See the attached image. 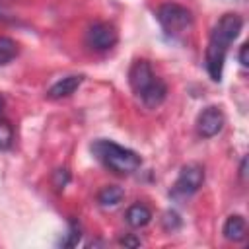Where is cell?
Listing matches in <instances>:
<instances>
[{"instance_id": "obj_1", "label": "cell", "mask_w": 249, "mask_h": 249, "mask_svg": "<svg viewBox=\"0 0 249 249\" xmlns=\"http://www.w3.org/2000/svg\"><path fill=\"white\" fill-rule=\"evenodd\" d=\"M241 27H243V19L237 14H224L216 21V25L212 27V33H210V39H208V47H206L204 62H206V70H208V74H210V78L214 82L222 80L228 49L237 39Z\"/></svg>"}, {"instance_id": "obj_2", "label": "cell", "mask_w": 249, "mask_h": 249, "mask_svg": "<svg viewBox=\"0 0 249 249\" xmlns=\"http://www.w3.org/2000/svg\"><path fill=\"white\" fill-rule=\"evenodd\" d=\"M128 84L140 103L148 109H156L163 103L167 95V86L158 78L146 58H136L128 70Z\"/></svg>"}, {"instance_id": "obj_3", "label": "cell", "mask_w": 249, "mask_h": 249, "mask_svg": "<svg viewBox=\"0 0 249 249\" xmlns=\"http://www.w3.org/2000/svg\"><path fill=\"white\" fill-rule=\"evenodd\" d=\"M91 152L107 169L117 175H130L142 165V160L134 150L124 148L113 140H95L91 144Z\"/></svg>"}, {"instance_id": "obj_4", "label": "cell", "mask_w": 249, "mask_h": 249, "mask_svg": "<svg viewBox=\"0 0 249 249\" xmlns=\"http://www.w3.org/2000/svg\"><path fill=\"white\" fill-rule=\"evenodd\" d=\"M156 18H158L163 33L171 39L181 37L183 33H187L193 27V14H191V10H187L181 4H173V2L161 4L158 8Z\"/></svg>"}, {"instance_id": "obj_5", "label": "cell", "mask_w": 249, "mask_h": 249, "mask_svg": "<svg viewBox=\"0 0 249 249\" xmlns=\"http://www.w3.org/2000/svg\"><path fill=\"white\" fill-rule=\"evenodd\" d=\"M204 183V169L198 163H187L181 167L177 181L171 187V196L173 198H187L195 195Z\"/></svg>"}, {"instance_id": "obj_6", "label": "cell", "mask_w": 249, "mask_h": 249, "mask_svg": "<svg viewBox=\"0 0 249 249\" xmlns=\"http://www.w3.org/2000/svg\"><path fill=\"white\" fill-rule=\"evenodd\" d=\"M117 39H119L117 29L105 21H97V23L89 25V29L86 33V43L95 51H109L111 47H115Z\"/></svg>"}, {"instance_id": "obj_7", "label": "cell", "mask_w": 249, "mask_h": 249, "mask_svg": "<svg viewBox=\"0 0 249 249\" xmlns=\"http://www.w3.org/2000/svg\"><path fill=\"white\" fill-rule=\"evenodd\" d=\"M224 123H226V117H224L222 109H218L214 105L206 107L196 117V132L202 138H212L224 128Z\"/></svg>"}, {"instance_id": "obj_8", "label": "cell", "mask_w": 249, "mask_h": 249, "mask_svg": "<svg viewBox=\"0 0 249 249\" xmlns=\"http://www.w3.org/2000/svg\"><path fill=\"white\" fill-rule=\"evenodd\" d=\"M84 82V76L82 74H72V76H66L62 80H58L56 84H53L47 91V97L51 99H62V97H68L72 95Z\"/></svg>"}, {"instance_id": "obj_9", "label": "cell", "mask_w": 249, "mask_h": 249, "mask_svg": "<svg viewBox=\"0 0 249 249\" xmlns=\"http://www.w3.org/2000/svg\"><path fill=\"white\" fill-rule=\"evenodd\" d=\"M150 220H152V212H150V208H148L146 204H142V202L130 204V206L126 208V212H124V222H126L130 228H144V226L150 224Z\"/></svg>"}, {"instance_id": "obj_10", "label": "cell", "mask_w": 249, "mask_h": 249, "mask_svg": "<svg viewBox=\"0 0 249 249\" xmlns=\"http://www.w3.org/2000/svg\"><path fill=\"white\" fill-rule=\"evenodd\" d=\"M224 237L228 239V241H243L245 239V231H247V226H245V220H243V216H239V214H233V216H230L228 220H226V224H224Z\"/></svg>"}, {"instance_id": "obj_11", "label": "cell", "mask_w": 249, "mask_h": 249, "mask_svg": "<svg viewBox=\"0 0 249 249\" xmlns=\"http://www.w3.org/2000/svg\"><path fill=\"white\" fill-rule=\"evenodd\" d=\"M123 198H124V191L119 185H107L97 195V202L103 208H115L117 204L123 202Z\"/></svg>"}, {"instance_id": "obj_12", "label": "cell", "mask_w": 249, "mask_h": 249, "mask_svg": "<svg viewBox=\"0 0 249 249\" xmlns=\"http://www.w3.org/2000/svg\"><path fill=\"white\" fill-rule=\"evenodd\" d=\"M18 54V45L14 39L0 35V66H6L8 62H12Z\"/></svg>"}, {"instance_id": "obj_13", "label": "cell", "mask_w": 249, "mask_h": 249, "mask_svg": "<svg viewBox=\"0 0 249 249\" xmlns=\"http://www.w3.org/2000/svg\"><path fill=\"white\" fill-rule=\"evenodd\" d=\"M80 239H82V228H80V224L76 220H70L68 222V230L62 235V239L58 241V245H62V247H76L80 243Z\"/></svg>"}, {"instance_id": "obj_14", "label": "cell", "mask_w": 249, "mask_h": 249, "mask_svg": "<svg viewBox=\"0 0 249 249\" xmlns=\"http://www.w3.org/2000/svg\"><path fill=\"white\" fill-rule=\"evenodd\" d=\"M14 144V128L12 124L0 117V150H10Z\"/></svg>"}, {"instance_id": "obj_15", "label": "cell", "mask_w": 249, "mask_h": 249, "mask_svg": "<svg viewBox=\"0 0 249 249\" xmlns=\"http://www.w3.org/2000/svg\"><path fill=\"white\" fill-rule=\"evenodd\" d=\"M161 226H163L165 231H175V230H179V228H181V218H179V214H177L175 210H167V212H163Z\"/></svg>"}, {"instance_id": "obj_16", "label": "cell", "mask_w": 249, "mask_h": 249, "mask_svg": "<svg viewBox=\"0 0 249 249\" xmlns=\"http://www.w3.org/2000/svg\"><path fill=\"white\" fill-rule=\"evenodd\" d=\"M68 181H70V173H68V169H56L54 171V175H53V185L58 189V191H62L66 185H68Z\"/></svg>"}, {"instance_id": "obj_17", "label": "cell", "mask_w": 249, "mask_h": 249, "mask_svg": "<svg viewBox=\"0 0 249 249\" xmlns=\"http://www.w3.org/2000/svg\"><path fill=\"white\" fill-rule=\"evenodd\" d=\"M247 51H249V47H247V43H243V45H241V49H239V54H237L239 64H241L243 68H247V66H249V56H247Z\"/></svg>"}, {"instance_id": "obj_18", "label": "cell", "mask_w": 249, "mask_h": 249, "mask_svg": "<svg viewBox=\"0 0 249 249\" xmlns=\"http://www.w3.org/2000/svg\"><path fill=\"white\" fill-rule=\"evenodd\" d=\"M119 243H121V245H128V247H138V245H140V239H138V237H132V235L128 233V235H123V237L119 239Z\"/></svg>"}, {"instance_id": "obj_19", "label": "cell", "mask_w": 249, "mask_h": 249, "mask_svg": "<svg viewBox=\"0 0 249 249\" xmlns=\"http://www.w3.org/2000/svg\"><path fill=\"white\" fill-rule=\"evenodd\" d=\"M8 18H10V16H8V12H6V8H4L2 4H0V21H6Z\"/></svg>"}, {"instance_id": "obj_20", "label": "cell", "mask_w": 249, "mask_h": 249, "mask_svg": "<svg viewBox=\"0 0 249 249\" xmlns=\"http://www.w3.org/2000/svg\"><path fill=\"white\" fill-rule=\"evenodd\" d=\"M245 165H247V160L243 158V160H241V167H239V175H241V177H245Z\"/></svg>"}, {"instance_id": "obj_21", "label": "cell", "mask_w": 249, "mask_h": 249, "mask_svg": "<svg viewBox=\"0 0 249 249\" xmlns=\"http://www.w3.org/2000/svg\"><path fill=\"white\" fill-rule=\"evenodd\" d=\"M2 113H4V99L0 97V117H2Z\"/></svg>"}]
</instances>
